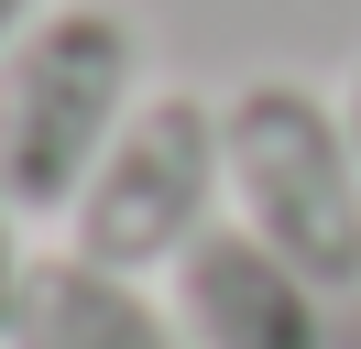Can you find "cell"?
I'll use <instances>...</instances> for the list:
<instances>
[{
  "instance_id": "52a82bcc",
  "label": "cell",
  "mask_w": 361,
  "mask_h": 349,
  "mask_svg": "<svg viewBox=\"0 0 361 349\" xmlns=\"http://www.w3.org/2000/svg\"><path fill=\"white\" fill-rule=\"evenodd\" d=\"M44 11H55V0H0V55H11V44H23V33H33Z\"/></svg>"
},
{
  "instance_id": "277c9868",
  "label": "cell",
  "mask_w": 361,
  "mask_h": 349,
  "mask_svg": "<svg viewBox=\"0 0 361 349\" xmlns=\"http://www.w3.org/2000/svg\"><path fill=\"white\" fill-rule=\"evenodd\" d=\"M164 305H176L186 349H329V305L339 295H317L274 240H252L241 218H219L164 273Z\"/></svg>"
},
{
  "instance_id": "7a4b0ae2",
  "label": "cell",
  "mask_w": 361,
  "mask_h": 349,
  "mask_svg": "<svg viewBox=\"0 0 361 349\" xmlns=\"http://www.w3.org/2000/svg\"><path fill=\"white\" fill-rule=\"evenodd\" d=\"M230 131V218L295 262L317 295H361V153L339 99L307 77H241L219 99Z\"/></svg>"
},
{
  "instance_id": "ba28073f",
  "label": "cell",
  "mask_w": 361,
  "mask_h": 349,
  "mask_svg": "<svg viewBox=\"0 0 361 349\" xmlns=\"http://www.w3.org/2000/svg\"><path fill=\"white\" fill-rule=\"evenodd\" d=\"M339 120H350V153H361V65H350V87H339Z\"/></svg>"
},
{
  "instance_id": "8992f818",
  "label": "cell",
  "mask_w": 361,
  "mask_h": 349,
  "mask_svg": "<svg viewBox=\"0 0 361 349\" xmlns=\"http://www.w3.org/2000/svg\"><path fill=\"white\" fill-rule=\"evenodd\" d=\"M23 284H33V251H23V208L0 196V349H11V317H23Z\"/></svg>"
},
{
  "instance_id": "6da1fadb",
  "label": "cell",
  "mask_w": 361,
  "mask_h": 349,
  "mask_svg": "<svg viewBox=\"0 0 361 349\" xmlns=\"http://www.w3.org/2000/svg\"><path fill=\"white\" fill-rule=\"evenodd\" d=\"M142 99H154V87H142L132 11H110V0H55V11L0 55V196L23 218H66Z\"/></svg>"
},
{
  "instance_id": "3957f363",
  "label": "cell",
  "mask_w": 361,
  "mask_h": 349,
  "mask_svg": "<svg viewBox=\"0 0 361 349\" xmlns=\"http://www.w3.org/2000/svg\"><path fill=\"white\" fill-rule=\"evenodd\" d=\"M219 218H230V131H219V99L154 87V99L121 120V142L99 153L88 196L66 208V251L154 284V273H176Z\"/></svg>"
},
{
  "instance_id": "5b68a950",
  "label": "cell",
  "mask_w": 361,
  "mask_h": 349,
  "mask_svg": "<svg viewBox=\"0 0 361 349\" xmlns=\"http://www.w3.org/2000/svg\"><path fill=\"white\" fill-rule=\"evenodd\" d=\"M11 349H186V327L142 273H110L88 251H44L23 284V317H11Z\"/></svg>"
}]
</instances>
